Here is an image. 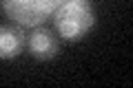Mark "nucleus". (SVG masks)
<instances>
[{"label": "nucleus", "mask_w": 133, "mask_h": 88, "mask_svg": "<svg viewBox=\"0 0 133 88\" xmlns=\"http://www.w3.org/2000/svg\"><path fill=\"white\" fill-rule=\"evenodd\" d=\"M53 27L62 40L78 42L95 27L93 7L87 0H64L53 11Z\"/></svg>", "instance_id": "nucleus-1"}, {"label": "nucleus", "mask_w": 133, "mask_h": 88, "mask_svg": "<svg viewBox=\"0 0 133 88\" xmlns=\"http://www.w3.org/2000/svg\"><path fill=\"white\" fill-rule=\"evenodd\" d=\"M24 46L29 49L36 60H51V57L58 55V40L49 29H42V27H36L31 33L27 35V42Z\"/></svg>", "instance_id": "nucleus-3"}, {"label": "nucleus", "mask_w": 133, "mask_h": 88, "mask_svg": "<svg viewBox=\"0 0 133 88\" xmlns=\"http://www.w3.org/2000/svg\"><path fill=\"white\" fill-rule=\"evenodd\" d=\"M24 33L18 27L2 24L0 27V60H16L24 49Z\"/></svg>", "instance_id": "nucleus-4"}, {"label": "nucleus", "mask_w": 133, "mask_h": 88, "mask_svg": "<svg viewBox=\"0 0 133 88\" xmlns=\"http://www.w3.org/2000/svg\"><path fill=\"white\" fill-rule=\"evenodd\" d=\"M64 0H0V9L18 27L36 29L47 22Z\"/></svg>", "instance_id": "nucleus-2"}]
</instances>
